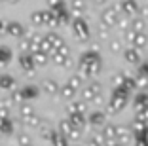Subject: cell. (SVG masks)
<instances>
[{
	"instance_id": "cell-1",
	"label": "cell",
	"mask_w": 148,
	"mask_h": 146,
	"mask_svg": "<svg viewBox=\"0 0 148 146\" xmlns=\"http://www.w3.org/2000/svg\"><path fill=\"white\" fill-rule=\"evenodd\" d=\"M2 61H4V63L10 61V49L8 47H0V63H2Z\"/></svg>"
},
{
	"instance_id": "cell-2",
	"label": "cell",
	"mask_w": 148,
	"mask_h": 146,
	"mask_svg": "<svg viewBox=\"0 0 148 146\" xmlns=\"http://www.w3.org/2000/svg\"><path fill=\"white\" fill-rule=\"evenodd\" d=\"M10 34H13V36L21 34V27H19L17 23H10Z\"/></svg>"
},
{
	"instance_id": "cell-3",
	"label": "cell",
	"mask_w": 148,
	"mask_h": 146,
	"mask_svg": "<svg viewBox=\"0 0 148 146\" xmlns=\"http://www.w3.org/2000/svg\"><path fill=\"white\" fill-rule=\"evenodd\" d=\"M8 84H12V78L10 76H2L0 78V87H10Z\"/></svg>"
},
{
	"instance_id": "cell-4",
	"label": "cell",
	"mask_w": 148,
	"mask_h": 146,
	"mask_svg": "<svg viewBox=\"0 0 148 146\" xmlns=\"http://www.w3.org/2000/svg\"><path fill=\"white\" fill-rule=\"evenodd\" d=\"M44 86H46V89H48V91H55V84H53V82H46Z\"/></svg>"
},
{
	"instance_id": "cell-5",
	"label": "cell",
	"mask_w": 148,
	"mask_h": 146,
	"mask_svg": "<svg viewBox=\"0 0 148 146\" xmlns=\"http://www.w3.org/2000/svg\"><path fill=\"white\" fill-rule=\"evenodd\" d=\"M2 29H4V27H2V23H0V30H2Z\"/></svg>"
},
{
	"instance_id": "cell-6",
	"label": "cell",
	"mask_w": 148,
	"mask_h": 146,
	"mask_svg": "<svg viewBox=\"0 0 148 146\" xmlns=\"http://www.w3.org/2000/svg\"><path fill=\"white\" fill-rule=\"evenodd\" d=\"M10 2H17V0H10Z\"/></svg>"
}]
</instances>
